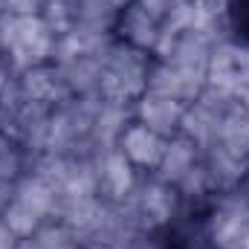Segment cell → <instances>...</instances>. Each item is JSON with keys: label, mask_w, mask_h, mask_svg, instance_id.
I'll return each mask as SVG.
<instances>
[{"label": "cell", "mask_w": 249, "mask_h": 249, "mask_svg": "<svg viewBox=\"0 0 249 249\" xmlns=\"http://www.w3.org/2000/svg\"><path fill=\"white\" fill-rule=\"evenodd\" d=\"M229 6H232V20L238 35L249 41V0H229Z\"/></svg>", "instance_id": "obj_1"}]
</instances>
